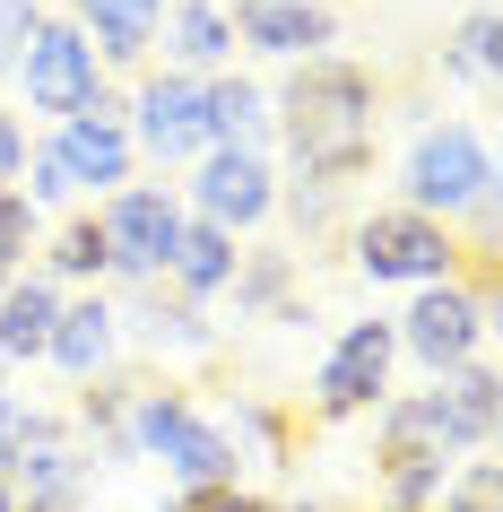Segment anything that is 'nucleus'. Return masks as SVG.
I'll return each instance as SVG.
<instances>
[{
  "label": "nucleus",
  "instance_id": "nucleus-1",
  "mask_svg": "<svg viewBox=\"0 0 503 512\" xmlns=\"http://www.w3.org/2000/svg\"><path fill=\"white\" fill-rule=\"evenodd\" d=\"M278 105V139L295 157V183L347 191L373 165V139H382V79L347 53L295 61V79L269 96Z\"/></svg>",
  "mask_w": 503,
  "mask_h": 512
},
{
  "label": "nucleus",
  "instance_id": "nucleus-2",
  "mask_svg": "<svg viewBox=\"0 0 503 512\" xmlns=\"http://www.w3.org/2000/svg\"><path fill=\"white\" fill-rule=\"evenodd\" d=\"M9 79H18V122H44V131L79 122V113H122V79H105V61L87 53V35L70 18H44L18 44Z\"/></svg>",
  "mask_w": 503,
  "mask_h": 512
},
{
  "label": "nucleus",
  "instance_id": "nucleus-3",
  "mask_svg": "<svg viewBox=\"0 0 503 512\" xmlns=\"http://www.w3.org/2000/svg\"><path fill=\"white\" fill-rule=\"evenodd\" d=\"M391 339H399L408 365H425V382L486 365V339H495V270H460L443 287H417L408 313L391 322Z\"/></svg>",
  "mask_w": 503,
  "mask_h": 512
},
{
  "label": "nucleus",
  "instance_id": "nucleus-4",
  "mask_svg": "<svg viewBox=\"0 0 503 512\" xmlns=\"http://www.w3.org/2000/svg\"><path fill=\"white\" fill-rule=\"evenodd\" d=\"M477 200H495V139H486V122H460V113L425 122L417 148L399 157V209L460 226Z\"/></svg>",
  "mask_w": 503,
  "mask_h": 512
},
{
  "label": "nucleus",
  "instance_id": "nucleus-5",
  "mask_svg": "<svg viewBox=\"0 0 503 512\" xmlns=\"http://www.w3.org/2000/svg\"><path fill=\"white\" fill-rule=\"evenodd\" d=\"M96 243H105V278L122 287V296H139V287H165V270H174V252H183V191L174 183H122L113 200H96Z\"/></svg>",
  "mask_w": 503,
  "mask_h": 512
},
{
  "label": "nucleus",
  "instance_id": "nucleus-6",
  "mask_svg": "<svg viewBox=\"0 0 503 512\" xmlns=\"http://www.w3.org/2000/svg\"><path fill=\"white\" fill-rule=\"evenodd\" d=\"M373 434H417L443 460H477L495 443V365L443 374V382H425V391H408V400L391 391V400L373 408Z\"/></svg>",
  "mask_w": 503,
  "mask_h": 512
},
{
  "label": "nucleus",
  "instance_id": "nucleus-7",
  "mask_svg": "<svg viewBox=\"0 0 503 512\" xmlns=\"http://www.w3.org/2000/svg\"><path fill=\"white\" fill-rule=\"evenodd\" d=\"M356 278H373V287H443V278H460V235H451L443 217H417V209H365L356 217Z\"/></svg>",
  "mask_w": 503,
  "mask_h": 512
},
{
  "label": "nucleus",
  "instance_id": "nucleus-8",
  "mask_svg": "<svg viewBox=\"0 0 503 512\" xmlns=\"http://www.w3.org/2000/svg\"><path fill=\"white\" fill-rule=\"evenodd\" d=\"M122 131H131L139 165H165V174H191L209 157V113H200V79L183 70H139L122 87Z\"/></svg>",
  "mask_w": 503,
  "mask_h": 512
},
{
  "label": "nucleus",
  "instance_id": "nucleus-9",
  "mask_svg": "<svg viewBox=\"0 0 503 512\" xmlns=\"http://www.w3.org/2000/svg\"><path fill=\"white\" fill-rule=\"evenodd\" d=\"M183 209L200 217V226H217V235H261L269 217H278V165H269V148H209V157L191 165Z\"/></svg>",
  "mask_w": 503,
  "mask_h": 512
},
{
  "label": "nucleus",
  "instance_id": "nucleus-10",
  "mask_svg": "<svg viewBox=\"0 0 503 512\" xmlns=\"http://www.w3.org/2000/svg\"><path fill=\"white\" fill-rule=\"evenodd\" d=\"M391 374H399V339L391 322H347L313 365V417L321 426H347V417H373L391 400Z\"/></svg>",
  "mask_w": 503,
  "mask_h": 512
},
{
  "label": "nucleus",
  "instance_id": "nucleus-11",
  "mask_svg": "<svg viewBox=\"0 0 503 512\" xmlns=\"http://www.w3.org/2000/svg\"><path fill=\"white\" fill-rule=\"evenodd\" d=\"M235 53L252 61H321L339 53V9L330 0H226Z\"/></svg>",
  "mask_w": 503,
  "mask_h": 512
},
{
  "label": "nucleus",
  "instance_id": "nucleus-12",
  "mask_svg": "<svg viewBox=\"0 0 503 512\" xmlns=\"http://www.w3.org/2000/svg\"><path fill=\"white\" fill-rule=\"evenodd\" d=\"M157 18H165V0H70V27L105 61V79L157 70Z\"/></svg>",
  "mask_w": 503,
  "mask_h": 512
},
{
  "label": "nucleus",
  "instance_id": "nucleus-13",
  "mask_svg": "<svg viewBox=\"0 0 503 512\" xmlns=\"http://www.w3.org/2000/svg\"><path fill=\"white\" fill-rule=\"evenodd\" d=\"M61 148V165H70V183H79V200L96 209V200H113L122 183H139V148L131 131H122V113H79V122H61V131H44Z\"/></svg>",
  "mask_w": 503,
  "mask_h": 512
},
{
  "label": "nucleus",
  "instance_id": "nucleus-14",
  "mask_svg": "<svg viewBox=\"0 0 503 512\" xmlns=\"http://www.w3.org/2000/svg\"><path fill=\"white\" fill-rule=\"evenodd\" d=\"M113 356H122V313H113V296H96V287L70 296L61 322H53V339H44V365H53L61 382H105Z\"/></svg>",
  "mask_w": 503,
  "mask_h": 512
},
{
  "label": "nucleus",
  "instance_id": "nucleus-15",
  "mask_svg": "<svg viewBox=\"0 0 503 512\" xmlns=\"http://www.w3.org/2000/svg\"><path fill=\"white\" fill-rule=\"evenodd\" d=\"M157 44H165V70H183V79L235 70V18H226V0H165Z\"/></svg>",
  "mask_w": 503,
  "mask_h": 512
},
{
  "label": "nucleus",
  "instance_id": "nucleus-16",
  "mask_svg": "<svg viewBox=\"0 0 503 512\" xmlns=\"http://www.w3.org/2000/svg\"><path fill=\"white\" fill-rule=\"evenodd\" d=\"M122 313V339H148L157 356H209L217 348V330H209V304H183V296H165V287H139L131 304H113Z\"/></svg>",
  "mask_w": 503,
  "mask_h": 512
},
{
  "label": "nucleus",
  "instance_id": "nucleus-17",
  "mask_svg": "<svg viewBox=\"0 0 503 512\" xmlns=\"http://www.w3.org/2000/svg\"><path fill=\"white\" fill-rule=\"evenodd\" d=\"M200 113H209V148H261L278 131V105H269L261 79H243V70H217L200 79Z\"/></svg>",
  "mask_w": 503,
  "mask_h": 512
},
{
  "label": "nucleus",
  "instance_id": "nucleus-18",
  "mask_svg": "<svg viewBox=\"0 0 503 512\" xmlns=\"http://www.w3.org/2000/svg\"><path fill=\"white\" fill-rule=\"evenodd\" d=\"M304 270H295V252H243L235 261V322H313L304 304H295Z\"/></svg>",
  "mask_w": 503,
  "mask_h": 512
},
{
  "label": "nucleus",
  "instance_id": "nucleus-19",
  "mask_svg": "<svg viewBox=\"0 0 503 512\" xmlns=\"http://www.w3.org/2000/svg\"><path fill=\"white\" fill-rule=\"evenodd\" d=\"M235 261H243V243L191 217V226H183V252H174V270H165V287H174L183 304H217L226 287H235Z\"/></svg>",
  "mask_w": 503,
  "mask_h": 512
},
{
  "label": "nucleus",
  "instance_id": "nucleus-20",
  "mask_svg": "<svg viewBox=\"0 0 503 512\" xmlns=\"http://www.w3.org/2000/svg\"><path fill=\"white\" fill-rule=\"evenodd\" d=\"M27 270H44L61 287V296H70V287H96V278H105V243H96V217L87 209H70V217H53V226H44V243H35V261Z\"/></svg>",
  "mask_w": 503,
  "mask_h": 512
},
{
  "label": "nucleus",
  "instance_id": "nucleus-21",
  "mask_svg": "<svg viewBox=\"0 0 503 512\" xmlns=\"http://www.w3.org/2000/svg\"><path fill=\"white\" fill-rule=\"evenodd\" d=\"M209 426L226 434L235 469H278V460H287V417L269 400H226V408H209Z\"/></svg>",
  "mask_w": 503,
  "mask_h": 512
},
{
  "label": "nucleus",
  "instance_id": "nucleus-22",
  "mask_svg": "<svg viewBox=\"0 0 503 512\" xmlns=\"http://www.w3.org/2000/svg\"><path fill=\"white\" fill-rule=\"evenodd\" d=\"M495 61H503L495 9H469V18H460V35L443 44V79H460V87H495Z\"/></svg>",
  "mask_w": 503,
  "mask_h": 512
},
{
  "label": "nucleus",
  "instance_id": "nucleus-23",
  "mask_svg": "<svg viewBox=\"0 0 503 512\" xmlns=\"http://www.w3.org/2000/svg\"><path fill=\"white\" fill-rule=\"evenodd\" d=\"M278 217H287L304 243L321 235H339V217H347V191H321V183H278Z\"/></svg>",
  "mask_w": 503,
  "mask_h": 512
},
{
  "label": "nucleus",
  "instance_id": "nucleus-24",
  "mask_svg": "<svg viewBox=\"0 0 503 512\" xmlns=\"http://www.w3.org/2000/svg\"><path fill=\"white\" fill-rule=\"evenodd\" d=\"M122 417H131V391H122V382H87V400H79V434H96L105 452H122Z\"/></svg>",
  "mask_w": 503,
  "mask_h": 512
},
{
  "label": "nucleus",
  "instance_id": "nucleus-25",
  "mask_svg": "<svg viewBox=\"0 0 503 512\" xmlns=\"http://www.w3.org/2000/svg\"><path fill=\"white\" fill-rule=\"evenodd\" d=\"M434 512H495V460H451Z\"/></svg>",
  "mask_w": 503,
  "mask_h": 512
},
{
  "label": "nucleus",
  "instance_id": "nucleus-26",
  "mask_svg": "<svg viewBox=\"0 0 503 512\" xmlns=\"http://www.w3.org/2000/svg\"><path fill=\"white\" fill-rule=\"evenodd\" d=\"M44 226H53V217H35L18 191H0V270H27V252L44 243Z\"/></svg>",
  "mask_w": 503,
  "mask_h": 512
},
{
  "label": "nucleus",
  "instance_id": "nucleus-27",
  "mask_svg": "<svg viewBox=\"0 0 503 512\" xmlns=\"http://www.w3.org/2000/svg\"><path fill=\"white\" fill-rule=\"evenodd\" d=\"M35 27H44V0H0V79H9V61Z\"/></svg>",
  "mask_w": 503,
  "mask_h": 512
},
{
  "label": "nucleus",
  "instance_id": "nucleus-28",
  "mask_svg": "<svg viewBox=\"0 0 503 512\" xmlns=\"http://www.w3.org/2000/svg\"><path fill=\"white\" fill-rule=\"evenodd\" d=\"M27 148H35V139H27V122H18V113L0 105V191L18 183V165H27Z\"/></svg>",
  "mask_w": 503,
  "mask_h": 512
},
{
  "label": "nucleus",
  "instance_id": "nucleus-29",
  "mask_svg": "<svg viewBox=\"0 0 503 512\" xmlns=\"http://www.w3.org/2000/svg\"><path fill=\"white\" fill-rule=\"evenodd\" d=\"M0 512H18V486H9V478H0Z\"/></svg>",
  "mask_w": 503,
  "mask_h": 512
},
{
  "label": "nucleus",
  "instance_id": "nucleus-30",
  "mask_svg": "<svg viewBox=\"0 0 503 512\" xmlns=\"http://www.w3.org/2000/svg\"><path fill=\"white\" fill-rule=\"evenodd\" d=\"M9 278H18V270H0V287H9Z\"/></svg>",
  "mask_w": 503,
  "mask_h": 512
},
{
  "label": "nucleus",
  "instance_id": "nucleus-31",
  "mask_svg": "<svg viewBox=\"0 0 503 512\" xmlns=\"http://www.w3.org/2000/svg\"><path fill=\"white\" fill-rule=\"evenodd\" d=\"M165 512H174V504H165Z\"/></svg>",
  "mask_w": 503,
  "mask_h": 512
}]
</instances>
